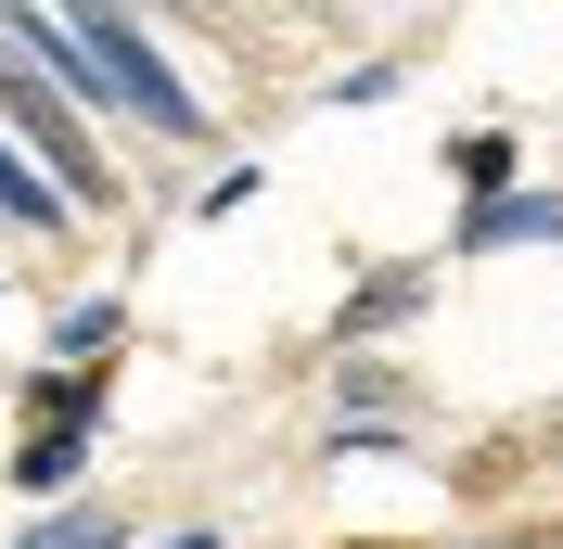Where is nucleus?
Wrapping results in <instances>:
<instances>
[{
    "instance_id": "9b49d317",
    "label": "nucleus",
    "mask_w": 563,
    "mask_h": 549,
    "mask_svg": "<svg viewBox=\"0 0 563 549\" xmlns=\"http://www.w3.org/2000/svg\"><path fill=\"white\" fill-rule=\"evenodd\" d=\"M358 549H372V537H358Z\"/></svg>"
},
{
    "instance_id": "6e6552de",
    "label": "nucleus",
    "mask_w": 563,
    "mask_h": 549,
    "mask_svg": "<svg viewBox=\"0 0 563 549\" xmlns=\"http://www.w3.org/2000/svg\"><path fill=\"white\" fill-rule=\"evenodd\" d=\"M410 294H422V281H410V269H397V281H372V294H358V307H346V333H385V320H397V307H410Z\"/></svg>"
},
{
    "instance_id": "9d476101",
    "label": "nucleus",
    "mask_w": 563,
    "mask_h": 549,
    "mask_svg": "<svg viewBox=\"0 0 563 549\" xmlns=\"http://www.w3.org/2000/svg\"><path fill=\"white\" fill-rule=\"evenodd\" d=\"M0 13H13V0H0Z\"/></svg>"
},
{
    "instance_id": "0eeeda50",
    "label": "nucleus",
    "mask_w": 563,
    "mask_h": 549,
    "mask_svg": "<svg viewBox=\"0 0 563 549\" xmlns=\"http://www.w3.org/2000/svg\"><path fill=\"white\" fill-rule=\"evenodd\" d=\"M449 167L474 179V192H499V179H512V141H499V128H474V141H449Z\"/></svg>"
},
{
    "instance_id": "1a4fd4ad",
    "label": "nucleus",
    "mask_w": 563,
    "mask_h": 549,
    "mask_svg": "<svg viewBox=\"0 0 563 549\" xmlns=\"http://www.w3.org/2000/svg\"><path fill=\"white\" fill-rule=\"evenodd\" d=\"M52 345H65V358H90V345H115V307H65V333H52Z\"/></svg>"
},
{
    "instance_id": "20e7f679",
    "label": "nucleus",
    "mask_w": 563,
    "mask_h": 549,
    "mask_svg": "<svg viewBox=\"0 0 563 549\" xmlns=\"http://www.w3.org/2000/svg\"><path fill=\"white\" fill-rule=\"evenodd\" d=\"M487 243H563V205H551V192H512V205H474V217H461V256H487Z\"/></svg>"
},
{
    "instance_id": "7ed1b4c3",
    "label": "nucleus",
    "mask_w": 563,
    "mask_h": 549,
    "mask_svg": "<svg viewBox=\"0 0 563 549\" xmlns=\"http://www.w3.org/2000/svg\"><path fill=\"white\" fill-rule=\"evenodd\" d=\"M77 473H90V422H38V435L13 447V485H38V498H65Z\"/></svg>"
},
{
    "instance_id": "f03ea898",
    "label": "nucleus",
    "mask_w": 563,
    "mask_h": 549,
    "mask_svg": "<svg viewBox=\"0 0 563 549\" xmlns=\"http://www.w3.org/2000/svg\"><path fill=\"white\" fill-rule=\"evenodd\" d=\"M65 26L90 38V52H103V77H115V103H129L141 128H192V90H179V77L154 65V38H141L129 13H115V0H65Z\"/></svg>"
},
{
    "instance_id": "f257e3e1",
    "label": "nucleus",
    "mask_w": 563,
    "mask_h": 549,
    "mask_svg": "<svg viewBox=\"0 0 563 549\" xmlns=\"http://www.w3.org/2000/svg\"><path fill=\"white\" fill-rule=\"evenodd\" d=\"M0 115H13V128H26V154H38V179H52V192H65V205H103V192H115V167H103V154H90V141H77V115H65V90H52V77H38L26 52H0Z\"/></svg>"
},
{
    "instance_id": "423d86ee",
    "label": "nucleus",
    "mask_w": 563,
    "mask_h": 549,
    "mask_svg": "<svg viewBox=\"0 0 563 549\" xmlns=\"http://www.w3.org/2000/svg\"><path fill=\"white\" fill-rule=\"evenodd\" d=\"M26 549H129V537H115V512H52Z\"/></svg>"
},
{
    "instance_id": "39448f33",
    "label": "nucleus",
    "mask_w": 563,
    "mask_h": 549,
    "mask_svg": "<svg viewBox=\"0 0 563 549\" xmlns=\"http://www.w3.org/2000/svg\"><path fill=\"white\" fill-rule=\"evenodd\" d=\"M0 217H26V231H52V217H65V192L38 179V154H13V128H0Z\"/></svg>"
}]
</instances>
